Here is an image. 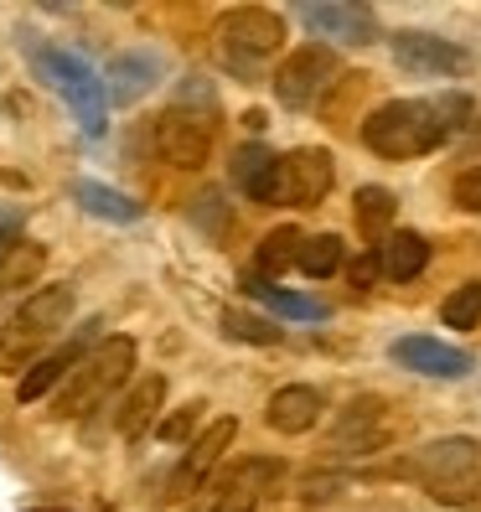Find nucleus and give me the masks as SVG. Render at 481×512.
I'll return each mask as SVG.
<instances>
[{"instance_id":"nucleus-18","label":"nucleus","mask_w":481,"mask_h":512,"mask_svg":"<svg viewBox=\"0 0 481 512\" xmlns=\"http://www.w3.org/2000/svg\"><path fill=\"white\" fill-rule=\"evenodd\" d=\"M161 404H166V378H161V373L135 378V388H130V394L119 399V409H114V430L125 435V440H140L150 425H156Z\"/></svg>"},{"instance_id":"nucleus-13","label":"nucleus","mask_w":481,"mask_h":512,"mask_svg":"<svg viewBox=\"0 0 481 512\" xmlns=\"http://www.w3.org/2000/svg\"><path fill=\"white\" fill-rule=\"evenodd\" d=\"M99 326H104V321H88V326L78 331L73 342H63L57 352H42L37 363H32V368L21 373V383H16V399H21V404H37V399H47L52 388H57V383H63V378H68V373L78 368V357H83L88 347H94Z\"/></svg>"},{"instance_id":"nucleus-10","label":"nucleus","mask_w":481,"mask_h":512,"mask_svg":"<svg viewBox=\"0 0 481 512\" xmlns=\"http://www.w3.org/2000/svg\"><path fill=\"white\" fill-rule=\"evenodd\" d=\"M394 57H399V68H409L419 78H461V73H471V52L461 42H450V37H435V32H399Z\"/></svg>"},{"instance_id":"nucleus-34","label":"nucleus","mask_w":481,"mask_h":512,"mask_svg":"<svg viewBox=\"0 0 481 512\" xmlns=\"http://www.w3.org/2000/svg\"><path fill=\"white\" fill-rule=\"evenodd\" d=\"M342 487H347V476H311L306 487H300V497H306V502H326V497H337Z\"/></svg>"},{"instance_id":"nucleus-6","label":"nucleus","mask_w":481,"mask_h":512,"mask_svg":"<svg viewBox=\"0 0 481 512\" xmlns=\"http://www.w3.org/2000/svg\"><path fill=\"white\" fill-rule=\"evenodd\" d=\"M337 187V161L332 150L321 145H300V150H285L275 156V171H269V197L275 207H316L326 202V192Z\"/></svg>"},{"instance_id":"nucleus-22","label":"nucleus","mask_w":481,"mask_h":512,"mask_svg":"<svg viewBox=\"0 0 481 512\" xmlns=\"http://www.w3.org/2000/svg\"><path fill=\"white\" fill-rule=\"evenodd\" d=\"M244 290L254 300H264L269 311L290 316V321H332V306H321V300H311V295H295V290H280V285H269V280H244Z\"/></svg>"},{"instance_id":"nucleus-23","label":"nucleus","mask_w":481,"mask_h":512,"mask_svg":"<svg viewBox=\"0 0 481 512\" xmlns=\"http://www.w3.org/2000/svg\"><path fill=\"white\" fill-rule=\"evenodd\" d=\"M73 197L83 202V213H94V218H109V223H135L140 218V202L135 197H125V192H114V187H104V182H73Z\"/></svg>"},{"instance_id":"nucleus-5","label":"nucleus","mask_w":481,"mask_h":512,"mask_svg":"<svg viewBox=\"0 0 481 512\" xmlns=\"http://www.w3.org/2000/svg\"><path fill=\"white\" fill-rule=\"evenodd\" d=\"M26 57H32V68L68 99V109H73V119H78L83 135H104V130H109L104 83H99V73L88 68L78 52H63V47H26Z\"/></svg>"},{"instance_id":"nucleus-31","label":"nucleus","mask_w":481,"mask_h":512,"mask_svg":"<svg viewBox=\"0 0 481 512\" xmlns=\"http://www.w3.org/2000/svg\"><path fill=\"white\" fill-rule=\"evenodd\" d=\"M26 233V207L21 202H0V264H6V254L21 244Z\"/></svg>"},{"instance_id":"nucleus-29","label":"nucleus","mask_w":481,"mask_h":512,"mask_svg":"<svg viewBox=\"0 0 481 512\" xmlns=\"http://www.w3.org/2000/svg\"><path fill=\"white\" fill-rule=\"evenodd\" d=\"M223 326H228V337H238V342H259V347L280 342V326H269V321L249 316V311H228V316H223Z\"/></svg>"},{"instance_id":"nucleus-30","label":"nucleus","mask_w":481,"mask_h":512,"mask_svg":"<svg viewBox=\"0 0 481 512\" xmlns=\"http://www.w3.org/2000/svg\"><path fill=\"white\" fill-rule=\"evenodd\" d=\"M202 409H207V404L197 399V404H187V409H176V414H166L161 425H156V435H161V440H171V445H182V440H192V430H197V419H202Z\"/></svg>"},{"instance_id":"nucleus-33","label":"nucleus","mask_w":481,"mask_h":512,"mask_svg":"<svg viewBox=\"0 0 481 512\" xmlns=\"http://www.w3.org/2000/svg\"><path fill=\"white\" fill-rule=\"evenodd\" d=\"M378 275H383V269H378V244H373V249H363V254H357V259L347 264V280H352L357 290H368Z\"/></svg>"},{"instance_id":"nucleus-3","label":"nucleus","mask_w":481,"mask_h":512,"mask_svg":"<svg viewBox=\"0 0 481 512\" xmlns=\"http://www.w3.org/2000/svg\"><path fill=\"white\" fill-rule=\"evenodd\" d=\"M140 363V347L135 337H104L94 342L83 357H78V368L57 383V399H52V419H83L88 409H99L109 404V394L119 383H130Z\"/></svg>"},{"instance_id":"nucleus-24","label":"nucleus","mask_w":481,"mask_h":512,"mask_svg":"<svg viewBox=\"0 0 481 512\" xmlns=\"http://www.w3.org/2000/svg\"><path fill=\"white\" fill-rule=\"evenodd\" d=\"M342 254H347L342 233H311L306 244H300V254H295V269H300V275H311V280H326V275H337V269H342Z\"/></svg>"},{"instance_id":"nucleus-11","label":"nucleus","mask_w":481,"mask_h":512,"mask_svg":"<svg viewBox=\"0 0 481 512\" xmlns=\"http://www.w3.org/2000/svg\"><path fill=\"white\" fill-rule=\"evenodd\" d=\"M233 440H238V419H228V414L213 419V425H207V430L187 445V456L176 461V471H171V497H192L202 481L218 471V461L228 456Z\"/></svg>"},{"instance_id":"nucleus-15","label":"nucleus","mask_w":481,"mask_h":512,"mask_svg":"<svg viewBox=\"0 0 481 512\" xmlns=\"http://www.w3.org/2000/svg\"><path fill=\"white\" fill-rule=\"evenodd\" d=\"M269 481H280V461H264V456L238 461L218 481V497H213V507H207V512H259V497H264Z\"/></svg>"},{"instance_id":"nucleus-27","label":"nucleus","mask_w":481,"mask_h":512,"mask_svg":"<svg viewBox=\"0 0 481 512\" xmlns=\"http://www.w3.org/2000/svg\"><path fill=\"white\" fill-rule=\"evenodd\" d=\"M430 497L440 507H456V512H476L481 507V466L456 476V481H440V487H430Z\"/></svg>"},{"instance_id":"nucleus-8","label":"nucleus","mask_w":481,"mask_h":512,"mask_svg":"<svg viewBox=\"0 0 481 512\" xmlns=\"http://www.w3.org/2000/svg\"><path fill=\"white\" fill-rule=\"evenodd\" d=\"M481 466V440L471 435H450V440H430L409 450V456H399L394 466H383V476H399V481H419V487H440V481H456L466 471Z\"/></svg>"},{"instance_id":"nucleus-9","label":"nucleus","mask_w":481,"mask_h":512,"mask_svg":"<svg viewBox=\"0 0 481 512\" xmlns=\"http://www.w3.org/2000/svg\"><path fill=\"white\" fill-rule=\"evenodd\" d=\"M213 119L218 114H207V109H182V104H171L161 119H156V156L166 166H182V171H202L207 156H213Z\"/></svg>"},{"instance_id":"nucleus-26","label":"nucleus","mask_w":481,"mask_h":512,"mask_svg":"<svg viewBox=\"0 0 481 512\" xmlns=\"http://www.w3.org/2000/svg\"><path fill=\"white\" fill-rule=\"evenodd\" d=\"M440 321L456 326V331H476L481 326V280H461L440 300Z\"/></svg>"},{"instance_id":"nucleus-16","label":"nucleus","mask_w":481,"mask_h":512,"mask_svg":"<svg viewBox=\"0 0 481 512\" xmlns=\"http://www.w3.org/2000/svg\"><path fill=\"white\" fill-rule=\"evenodd\" d=\"M321 409H326L321 388H311V383H285V388H275V394H269L264 425L280 430V435H306V430H316Z\"/></svg>"},{"instance_id":"nucleus-17","label":"nucleus","mask_w":481,"mask_h":512,"mask_svg":"<svg viewBox=\"0 0 481 512\" xmlns=\"http://www.w3.org/2000/svg\"><path fill=\"white\" fill-rule=\"evenodd\" d=\"M99 83H104L109 104H140L150 88L161 83V57L156 52H119Z\"/></svg>"},{"instance_id":"nucleus-12","label":"nucleus","mask_w":481,"mask_h":512,"mask_svg":"<svg viewBox=\"0 0 481 512\" xmlns=\"http://www.w3.org/2000/svg\"><path fill=\"white\" fill-rule=\"evenodd\" d=\"M300 21H306L316 37L342 42V47H368V42H378V11H373V6H337V0H321V6H300ZM326 42H321V47H326Z\"/></svg>"},{"instance_id":"nucleus-4","label":"nucleus","mask_w":481,"mask_h":512,"mask_svg":"<svg viewBox=\"0 0 481 512\" xmlns=\"http://www.w3.org/2000/svg\"><path fill=\"white\" fill-rule=\"evenodd\" d=\"M280 47H285V16L269 6H238L218 21V52L228 73L244 83H259Z\"/></svg>"},{"instance_id":"nucleus-7","label":"nucleus","mask_w":481,"mask_h":512,"mask_svg":"<svg viewBox=\"0 0 481 512\" xmlns=\"http://www.w3.org/2000/svg\"><path fill=\"white\" fill-rule=\"evenodd\" d=\"M342 78V57L337 47H321V42H306V47H295L285 63L269 73V83H275V99L285 109H311L321 94H326V83Z\"/></svg>"},{"instance_id":"nucleus-21","label":"nucleus","mask_w":481,"mask_h":512,"mask_svg":"<svg viewBox=\"0 0 481 512\" xmlns=\"http://www.w3.org/2000/svg\"><path fill=\"white\" fill-rule=\"evenodd\" d=\"M352 218H357V233L388 238V233H394V218H399V202H394V192H388V187H357Z\"/></svg>"},{"instance_id":"nucleus-28","label":"nucleus","mask_w":481,"mask_h":512,"mask_svg":"<svg viewBox=\"0 0 481 512\" xmlns=\"http://www.w3.org/2000/svg\"><path fill=\"white\" fill-rule=\"evenodd\" d=\"M42 275V249L37 244H16L6 254V264H0V285H26Z\"/></svg>"},{"instance_id":"nucleus-14","label":"nucleus","mask_w":481,"mask_h":512,"mask_svg":"<svg viewBox=\"0 0 481 512\" xmlns=\"http://www.w3.org/2000/svg\"><path fill=\"white\" fill-rule=\"evenodd\" d=\"M388 357H394L399 368L419 373V378H466L476 368V357L466 347H450L440 337H399L388 347Z\"/></svg>"},{"instance_id":"nucleus-25","label":"nucleus","mask_w":481,"mask_h":512,"mask_svg":"<svg viewBox=\"0 0 481 512\" xmlns=\"http://www.w3.org/2000/svg\"><path fill=\"white\" fill-rule=\"evenodd\" d=\"M300 244H306V233H300V228H275V233H264V238H259V254H254L259 275H275V280H280L285 269L295 264Z\"/></svg>"},{"instance_id":"nucleus-2","label":"nucleus","mask_w":481,"mask_h":512,"mask_svg":"<svg viewBox=\"0 0 481 512\" xmlns=\"http://www.w3.org/2000/svg\"><path fill=\"white\" fill-rule=\"evenodd\" d=\"M73 306H78V295L73 285H42L21 300V306L11 311V321L0 326V373H26L42 357L47 342H57L68 331L73 321Z\"/></svg>"},{"instance_id":"nucleus-20","label":"nucleus","mask_w":481,"mask_h":512,"mask_svg":"<svg viewBox=\"0 0 481 512\" xmlns=\"http://www.w3.org/2000/svg\"><path fill=\"white\" fill-rule=\"evenodd\" d=\"M269 171H275V150H269V145L249 140V145L233 150V187L244 197H254V202L269 197Z\"/></svg>"},{"instance_id":"nucleus-19","label":"nucleus","mask_w":481,"mask_h":512,"mask_svg":"<svg viewBox=\"0 0 481 512\" xmlns=\"http://www.w3.org/2000/svg\"><path fill=\"white\" fill-rule=\"evenodd\" d=\"M425 264H430V238L425 233H414V228H394L378 244V269H383V280H419L425 275Z\"/></svg>"},{"instance_id":"nucleus-1","label":"nucleus","mask_w":481,"mask_h":512,"mask_svg":"<svg viewBox=\"0 0 481 512\" xmlns=\"http://www.w3.org/2000/svg\"><path fill=\"white\" fill-rule=\"evenodd\" d=\"M476 119L466 94H435V99H388L363 119V145L383 161H419L440 150L456 130Z\"/></svg>"},{"instance_id":"nucleus-32","label":"nucleus","mask_w":481,"mask_h":512,"mask_svg":"<svg viewBox=\"0 0 481 512\" xmlns=\"http://www.w3.org/2000/svg\"><path fill=\"white\" fill-rule=\"evenodd\" d=\"M450 197H456V207H466V213H481V161H476V166H466V171L456 176Z\"/></svg>"}]
</instances>
